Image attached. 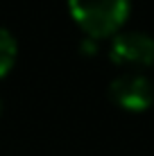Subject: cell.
<instances>
[{"label": "cell", "instance_id": "obj_1", "mask_svg": "<svg viewBox=\"0 0 154 156\" xmlns=\"http://www.w3.org/2000/svg\"><path fill=\"white\" fill-rule=\"evenodd\" d=\"M129 0H68L73 20L93 41L118 34L129 16Z\"/></svg>", "mask_w": 154, "mask_h": 156}, {"label": "cell", "instance_id": "obj_2", "mask_svg": "<svg viewBox=\"0 0 154 156\" xmlns=\"http://www.w3.org/2000/svg\"><path fill=\"white\" fill-rule=\"evenodd\" d=\"M109 57L118 66L145 68L154 63V39L145 32H118L111 39Z\"/></svg>", "mask_w": 154, "mask_h": 156}, {"label": "cell", "instance_id": "obj_3", "mask_svg": "<svg viewBox=\"0 0 154 156\" xmlns=\"http://www.w3.org/2000/svg\"><path fill=\"white\" fill-rule=\"evenodd\" d=\"M109 100L125 111H145L154 104V84L143 75H123L109 84Z\"/></svg>", "mask_w": 154, "mask_h": 156}, {"label": "cell", "instance_id": "obj_4", "mask_svg": "<svg viewBox=\"0 0 154 156\" xmlns=\"http://www.w3.org/2000/svg\"><path fill=\"white\" fill-rule=\"evenodd\" d=\"M16 52H18V45H16L14 34L9 30L0 27V79L12 70L16 61Z\"/></svg>", "mask_w": 154, "mask_h": 156}, {"label": "cell", "instance_id": "obj_5", "mask_svg": "<svg viewBox=\"0 0 154 156\" xmlns=\"http://www.w3.org/2000/svg\"><path fill=\"white\" fill-rule=\"evenodd\" d=\"M0 113H2V100H0Z\"/></svg>", "mask_w": 154, "mask_h": 156}]
</instances>
